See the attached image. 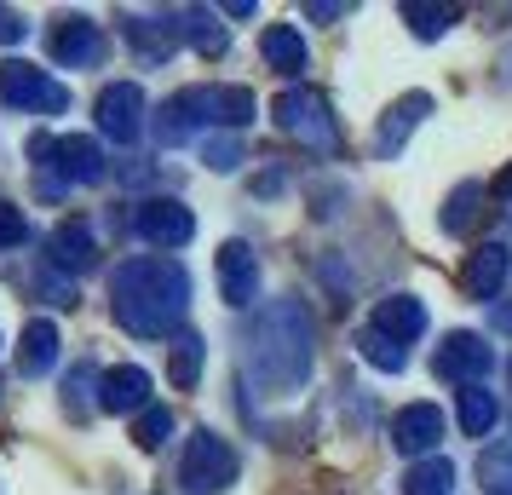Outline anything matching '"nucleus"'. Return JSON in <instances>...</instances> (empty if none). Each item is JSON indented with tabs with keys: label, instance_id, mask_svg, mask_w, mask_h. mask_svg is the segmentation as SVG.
I'll list each match as a JSON object with an SVG mask.
<instances>
[{
	"label": "nucleus",
	"instance_id": "obj_1",
	"mask_svg": "<svg viewBox=\"0 0 512 495\" xmlns=\"http://www.w3.org/2000/svg\"><path fill=\"white\" fill-rule=\"evenodd\" d=\"M110 311L133 340L179 334L190 317V271L173 254H139L121 260L110 277Z\"/></svg>",
	"mask_w": 512,
	"mask_h": 495
},
{
	"label": "nucleus",
	"instance_id": "obj_2",
	"mask_svg": "<svg viewBox=\"0 0 512 495\" xmlns=\"http://www.w3.org/2000/svg\"><path fill=\"white\" fill-rule=\"evenodd\" d=\"M317 363V329H311V311L300 300H271L259 311L254 334H248V375L265 392H294L305 386Z\"/></svg>",
	"mask_w": 512,
	"mask_h": 495
},
{
	"label": "nucleus",
	"instance_id": "obj_3",
	"mask_svg": "<svg viewBox=\"0 0 512 495\" xmlns=\"http://www.w3.org/2000/svg\"><path fill=\"white\" fill-rule=\"evenodd\" d=\"M254 121V93L231 87V81H208V87H185L156 110V139L162 144H185L202 127H248Z\"/></svg>",
	"mask_w": 512,
	"mask_h": 495
},
{
	"label": "nucleus",
	"instance_id": "obj_4",
	"mask_svg": "<svg viewBox=\"0 0 512 495\" xmlns=\"http://www.w3.org/2000/svg\"><path fill=\"white\" fill-rule=\"evenodd\" d=\"M271 121H277V133H288L294 144L317 150V156H328V150L340 144V127H334L328 93H317V87H288V93H277Z\"/></svg>",
	"mask_w": 512,
	"mask_h": 495
},
{
	"label": "nucleus",
	"instance_id": "obj_5",
	"mask_svg": "<svg viewBox=\"0 0 512 495\" xmlns=\"http://www.w3.org/2000/svg\"><path fill=\"white\" fill-rule=\"evenodd\" d=\"M179 478H185L190 495H219L236 484V449L219 438V432H190L185 461H179Z\"/></svg>",
	"mask_w": 512,
	"mask_h": 495
},
{
	"label": "nucleus",
	"instance_id": "obj_6",
	"mask_svg": "<svg viewBox=\"0 0 512 495\" xmlns=\"http://www.w3.org/2000/svg\"><path fill=\"white\" fill-rule=\"evenodd\" d=\"M0 104H6V110H41V116H58V110L70 104V93H64L47 70H35V64H24V58H6V64H0Z\"/></svg>",
	"mask_w": 512,
	"mask_h": 495
},
{
	"label": "nucleus",
	"instance_id": "obj_7",
	"mask_svg": "<svg viewBox=\"0 0 512 495\" xmlns=\"http://www.w3.org/2000/svg\"><path fill=\"white\" fill-rule=\"evenodd\" d=\"M47 52H52V64H64V70H98L104 52H110V41H104V29H98L93 18L64 12V18H52V29H47Z\"/></svg>",
	"mask_w": 512,
	"mask_h": 495
},
{
	"label": "nucleus",
	"instance_id": "obj_8",
	"mask_svg": "<svg viewBox=\"0 0 512 495\" xmlns=\"http://www.w3.org/2000/svg\"><path fill=\"white\" fill-rule=\"evenodd\" d=\"M432 369H438L443 380H455V386H478V380L495 369V352H489L484 334L455 329V334H443V346H438V357H432Z\"/></svg>",
	"mask_w": 512,
	"mask_h": 495
},
{
	"label": "nucleus",
	"instance_id": "obj_9",
	"mask_svg": "<svg viewBox=\"0 0 512 495\" xmlns=\"http://www.w3.org/2000/svg\"><path fill=\"white\" fill-rule=\"evenodd\" d=\"M98 133L116 144H133L144 133V87L139 81H110L98 93Z\"/></svg>",
	"mask_w": 512,
	"mask_h": 495
},
{
	"label": "nucleus",
	"instance_id": "obj_10",
	"mask_svg": "<svg viewBox=\"0 0 512 495\" xmlns=\"http://www.w3.org/2000/svg\"><path fill=\"white\" fill-rule=\"evenodd\" d=\"M133 231H139L150 248H185L190 236H196V213H190L185 202H173V196H156V202H139Z\"/></svg>",
	"mask_w": 512,
	"mask_h": 495
},
{
	"label": "nucleus",
	"instance_id": "obj_11",
	"mask_svg": "<svg viewBox=\"0 0 512 495\" xmlns=\"http://www.w3.org/2000/svg\"><path fill=\"white\" fill-rule=\"evenodd\" d=\"M29 156H52L58 179H70V185H93L98 173H104L98 139H87V133H70V139H35L29 144Z\"/></svg>",
	"mask_w": 512,
	"mask_h": 495
},
{
	"label": "nucleus",
	"instance_id": "obj_12",
	"mask_svg": "<svg viewBox=\"0 0 512 495\" xmlns=\"http://www.w3.org/2000/svg\"><path fill=\"white\" fill-rule=\"evenodd\" d=\"M426 116H432V98L426 93H403L397 104H386V116H380V127H374V156H380V162L403 156L409 133H415Z\"/></svg>",
	"mask_w": 512,
	"mask_h": 495
},
{
	"label": "nucleus",
	"instance_id": "obj_13",
	"mask_svg": "<svg viewBox=\"0 0 512 495\" xmlns=\"http://www.w3.org/2000/svg\"><path fill=\"white\" fill-rule=\"evenodd\" d=\"M392 444L403 449V455L426 461V455L443 444V409H438V403H409V409H397Z\"/></svg>",
	"mask_w": 512,
	"mask_h": 495
},
{
	"label": "nucleus",
	"instance_id": "obj_14",
	"mask_svg": "<svg viewBox=\"0 0 512 495\" xmlns=\"http://www.w3.org/2000/svg\"><path fill=\"white\" fill-rule=\"evenodd\" d=\"M219 288H225V300L231 306H254L259 294V254L248 242H225L219 248Z\"/></svg>",
	"mask_w": 512,
	"mask_h": 495
},
{
	"label": "nucleus",
	"instance_id": "obj_15",
	"mask_svg": "<svg viewBox=\"0 0 512 495\" xmlns=\"http://www.w3.org/2000/svg\"><path fill=\"white\" fill-rule=\"evenodd\" d=\"M98 403L110 415H139V409H150V375L139 363H116L110 375L98 380Z\"/></svg>",
	"mask_w": 512,
	"mask_h": 495
},
{
	"label": "nucleus",
	"instance_id": "obj_16",
	"mask_svg": "<svg viewBox=\"0 0 512 495\" xmlns=\"http://www.w3.org/2000/svg\"><path fill=\"white\" fill-rule=\"evenodd\" d=\"M374 334H386V340H420V329H426V306H420L415 294H386V300H374Z\"/></svg>",
	"mask_w": 512,
	"mask_h": 495
},
{
	"label": "nucleus",
	"instance_id": "obj_17",
	"mask_svg": "<svg viewBox=\"0 0 512 495\" xmlns=\"http://www.w3.org/2000/svg\"><path fill=\"white\" fill-rule=\"evenodd\" d=\"M507 271H512V254L501 242L472 248V254H466V294H472V300H495L501 283H507Z\"/></svg>",
	"mask_w": 512,
	"mask_h": 495
},
{
	"label": "nucleus",
	"instance_id": "obj_18",
	"mask_svg": "<svg viewBox=\"0 0 512 495\" xmlns=\"http://www.w3.org/2000/svg\"><path fill=\"white\" fill-rule=\"evenodd\" d=\"M52 363H58V329H52L47 317H35L24 334H18V375H52Z\"/></svg>",
	"mask_w": 512,
	"mask_h": 495
},
{
	"label": "nucleus",
	"instance_id": "obj_19",
	"mask_svg": "<svg viewBox=\"0 0 512 495\" xmlns=\"http://www.w3.org/2000/svg\"><path fill=\"white\" fill-rule=\"evenodd\" d=\"M127 41H133V52H139V58L167 64V58H173V47H179L173 12H167V18H127Z\"/></svg>",
	"mask_w": 512,
	"mask_h": 495
},
{
	"label": "nucleus",
	"instance_id": "obj_20",
	"mask_svg": "<svg viewBox=\"0 0 512 495\" xmlns=\"http://www.w3.org/2000/svg\"><path fill=\"white\" fill-rule=\"evenodd\" d=\"M47 260L58 265V271H87V265H93V231H87L81 219L58 225V231L47 236Z\"/></svg>",
	"mask_w": 512,
	"mask_h": 495
},
{
	"label": "nucleus",
	"instance_id": "obj_21",
	"mask_svg": "<svg viewBox=\"0 0 512 495\" xmlns=\"http://www.w3.org/2000/svg\"><path fill=\"white\" fill-rule=\"evenodd\" d=\"M455 421H461L466 438H489L495 421H501V403L489 398L484 386H461V403H455Z\"/></svg>",
	"mask_w": 512,
	"mask_h": 495
},
{
	"label": "nucleus",
	"instance_id": "obj_22",
	"mask_svg": "<svg viewBox=\"0 0 512 495\" xmlns=\"http://www.w3.org/2000/svg\"><path fill=\"white\" fill-rule=\"evenodd\" d=\"M259 52H265V64H271V70H282V75H300L305 70V41L288 24L265 29V35H259Z\"/></svg>",
	"mask_w": 512,
	"mask_h": 495
},
{
	"label": "nucleus",
	"instance_id": "obj_23",
	"mask_svg": "<svg viewBox=\"0 0 512 495\" xmlns=\"http://www.w3.org/2000/svg\"><path fill=\"white\" fill-rule=\"evenodd\" d=\"M173 29H179V41H196L208 58H219V52H225V29L213 24L208 6H185V12H173Z\"/></svg>",
	"mask_w": 512,
	"mask_h": 495
},
{
	"label": "nucleus",
	"instance_id": "obj_24",
	"mask_svg": "<svg viewBox=\"0 0 512 495\" xmlns=\"http://www.w3.org/2000/svg\"><path fill=\"white\" fill-rule=\"evenodd\" d=\"M403 495H455V467H449L443 455H426V461H415V467H409Z\"/></svg>",
	"mask_w": 512,
	"mask_h": 495
},
{
	"label": "nucleus",
	"instance_id": "obj_25",
	"mask_svg": "<svg viewBox=\"0 0 512 495\" xmlns=\"http://www.w3.org/2000/svg\"><path fill=\"white\" fill-rule=\"evenodd\" d=\"M167 375H173L179 392H190V386L202 380V334H196V329L173 334V363H167Z\"/></svg>",
	"mask_w": 512,
	"mask_h": 495
},
{
	"label": "nucleus",
	"instance_id": "obj_26",
	"mask_svg": "<svg viewBox=\"0 0 512 495\" xmlns=\"http://www.w3.org/2000/svg\"><path fill=\"white\" fill-rule=\"evenodd\" d=\"M478 484H484L489 495H512V444L484 449V461H478Z\"/></svg>",
	"mask_w": 512,
	"mask_h": 495
},
{
	"label": "nucleus",
	"instance_id": "obj_27",
	"mask_svg": "<svg viewBox=\"0 0 512 495\" xmlns=\"http://www.w3.org/2000/svg\"><path fill=\"white\" fill-rule=\"evenodd\" d=\"M167 438H173V409H162V403L139 409V421H133V444L139 449H162Z\"/></svg>",
	"mask_w": 512,
	"mask_h": 495
},
{
	"label": "nucleus",
	"instance_id": "obj_28",
	"mask_svg": "<svg viewBox=\"0 0 512 495\" xmlns=\"http://www.w3.org/2000/svg\"><path fill=\"white\" fill-rule=\"evenodd\" d=\"M363 357H369L380 375H403V369H409V352H403L397 340H386V334H374V329H363Z\"/></svg>",
	"mask_w": 512,
	"mask_h": 495
},
{
	"label": "nucleus",
	"instance_id": "obj_29",
	"mask_svg": "<svg viewBox=\"0 0 512 495\" xmlns=\"http://www.w3.org/2000/svg\"><path fill=\"white\" fill-rule=\"evenodd\" d=\"M403 18H409V29L420 41H438L443 29L455 24V6H403Z\"/></svg>",
	"mask_w": 512,
	"mask_h": 495
},
{
	"label": "nucleus",
	"instance_id": "obj_30",
	"mask_svg": "<svg viewBox=\"0 0 512 495\" xmlns=\"http://www.w3.org/2000/svg\"><path fill=\"white\" fill-rule=\"evenodd\" d=\"M472 219H478V185H466V190H455V196H449V208H443V231L461 236Z\"/></svg>",
	"mask_w": 512,
	"mask_h": 495
},
{
	"label": "nucleus",
	"instance_id": "obj_31",
	"mask_svg": "<svg viewBox=\"0 0 512 495\" xmlns=\"http://www.w3.org/2000/svg\"><path fill=\"white\" fill-rule=\"evenodd\" d=\"M29 236V219H24V208H12V202H0V248H18Z\"/></svg>",
	"mask_w": 512,
	"mask_h": 495
},
{
	"label": "nucleus",
	"instance_id": "obj_32",
	"mask_svg": "<svg viewBox=\"0 0 512 495\" xmlns=\"http://www.w3.org/2000/svg\"><path fill=\"white\" fill-rule=\"evenodd\" d=\"M236 162H242V144H236V139H213L208 144V167L225 173V167H236Z\"/></svg>",
	"mask_w": 512,
	"mask_h": 495
},
{
	"label": "nucleus",
	"instance_id": "obj_33",
	"mask_svg": "<svg viewBox=\"0 0 512 495\" xmlns=\"http://www.w3.org/2000/svg\"><path fill=\"white\" fill-rule=\"evenodd\" d=\"M29 29H24V18H18V12H6V6H0V41H6V47H12V41H24Z\"/></svg>",
	"mask_w": 512,
	"mask_h": 495
},
{
	"label": "nucleus",
	"instance_id": "obj_34",
	"mask_svg": "<svg viewBox=\"0 0 512 495\" xmlns=\"http://www.w3.org/2000/svg\"><path fill=\"white\" fill-rule=\"evenodd\" d=\"M495 190H501V196H507V202H512V167H507V173H501V179H495Z\"/></svg>",
	"mask_w": 512,
	"mask_h": 495
},
{
	"label": "nucleus",
	"instance_id": "obj_35",
	"mask_svg": "<svg viewBox=\"0 0 512 495\" xmlns=\"http://www.w3.org/2000/svg\"><path fill=\"white\" fill-rule=\"evenodd\" d=\"M507 375H512V363H507Z\"/></svg>",
	"mask_w": 512,
	"mask_h": 495
}]
</instances>
